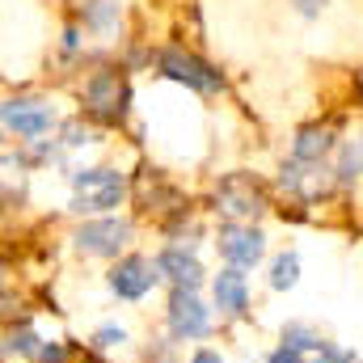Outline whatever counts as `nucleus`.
I'll list each match as a JSON object with an SVG mask.
<instances>
[{
	"label": "nucleus",
	"mask_w": 363,
	"mask_h": 363,
	"mask_svg": "<svg viewBox=\"0 0 363 363\" xmlns=\"http://www.w3.org/2000/svg\"><path fill=\"white\" fill-rule=\"evenodd\" d=\"M359 93H363V77H359Z\"/></svg>",
	"instance_id": "obj_23"
},
{
	"label": "nucleus",
	"mask_w": 363,
	"mask_h": 363,
	"mask_svg": "<svg viewBox=\"0 0 363 363\" xmlns=\"http://www.w3.org/2000/svg\"><path fill=\"white\" fill-rule=\"evenodd\" d=\"M157 72L169 77V81H178V85H186V89H194V93H220L224 89V72L216 64H207L203 55L182 51V47H165L157 55Z\"/></svg>",
	"instance_id": "obj_2"
},
{
	"label": "nucleus",
	"mask_w": 363,
	"mask_h": 363,
	"mask_svg": "<svg viewBox=\"0 0 363 363\" xmlns=\"http://www.w3.org/2000/svg\"><path fill=\"white\" fill-rule=\"evenodd\" d=\"M296 279H300V258L296 254H279L271 267V287L274 291H287V287H296Z\"/></svg>",
	"instance_id": "obj_14"
},
{
	"label": "nucleus",
	"mask_w": 363,
	"mask_h": 363,
	"mask_svg": "<svg viewBox=\"0 0 363 363\" xmlns=\"http://www.w3.org/2000/svg\"><path fill=\"white\" fill-rule=\"evenodd\" d=\"M38 351H43V347H38V334H34V330H26V325H21V330H9V342H4V355H9V359H13V355H38Z\"/></svg>",
	"instance_id": "obj_16"
},
{
	"label": "nucleus",
	"mask_w": 363,
	"mask_h": 363,
	"mask_svg": "<svg viewBox=\"0 0 363 363\" xmlns=\"http://www.w3.org/2000/svg\"><path fill=\"white\" fill-rule=\"evenodd\" d=\"M330 148H334V131L330 127H300L296 144H291L296 161H304V165H317L321 157H330Z\"/></svg>",
	"instance_id": "obj_12"
},
{
	"label": "nucleus",
	"mask_w": 363,
	"mask_h": 363,
	"mask_svg": "<svg viewBox=\"0 0 363 363\" xmlns=\"http://www.w3.org/2000/svg\"><path fill=\"white\" fill-rule=\"evenodd\" d=\"M157 271H161V279H169V283L182 287V291H194V287L203 283V267H199V258L186 254V250H178V245H169V250L157 254Z\"/></svg>",
	"instance_id": "obj_10"
},
{
	"label": "nucleus",
	"mask_w": 363,
	"mask_h": 363,
	"mask_svg": "<svg viewBox=\"0 0 363 363\" xmlns=\"http://www.w3.org/2000/svg\"><path fill=\"white\" fill-rule=\"evenodd\" d=\"M165 317H169V334H174L178 342L207 338V330H211V313L203 308V300H199L194 291H182V287H174Z\"/></svg>",
	"instance_id": "obj_6"
},
{
	"label": "nucleus",
	"mask_w": 363,
	"mask_h": 363,
	"mask_svg": "<svg viewBox=\"0 0 363 363\" xmlns=\"http://www.w3.org/2000/svg\"><path fill=\"white\" fill-rule=\"evenodd\" d=\"M216 203L224 216H237V220H254L267 211V194L258 190V182L245 178V174H228L216 190Z\"/></svg>",
	"instance_id": "obj_7"
},
{
	"label": "nucleus",
	"mask_w": 363,
	"mask_h": 363,
	"mask_svg": "<svg viewBox=\"0 0 363 363\" xmlns=\"http://www.w3.org/2000/svg\"><path fill=\"white\" fill-rule=\"evenodd\" d=\"M81 17H85V26L93 34H114L118 21H123V9H118V0H85Z\"/></svg>",
	"instance_id": "obj_13"
},
{
	"label": "nucleus",
	"mask_w": 363,
	"mask_h": 363,
	"mask_svg": "<svg viewBox=\"0 0 363 363\" xmlns=\"http://www.w3.org/2000/svg\"><path fill=\"white\" fill-rule=\"evenodd\" d=\"M127 81L114 72V68H101V72H93L89 85H85V110H89L97 123H123V114H127Z\"/></svg>",
	"instance_id": "obj_3"
},
{
	"label": "nucleus",
	"mask_w": 363,
	"mask_h": 363,
	"mask_svg": "<svg viewBox=\"0 0 363 363\" xmlns=\"http://www.w3.org/2000/svg\"><path fill=\"white\" fill-rule=\"evenodd\" d=\"M211 291H216V308H220V313L245 317V308H250V283H245V274L237 271V267H228V271L216 274Z\"/></svg>",
	"instance_id": "obj_11"
},
{
	"label": "nucleus",
	"mask_w": 363,
	"mask_h": 363,
	"mask_svg": "<svg viewBox=\"0 0 363 363\" xmlns=\"http://www.w3.org/2000/svg\"><path fill=\"white\" fill-rule=\"evenodd\" d=\"M0 114H4V127L17 131L21 140H38L55 127V106H47L38 97H9Z\"/></svg>",
	"instance_id": "obj_5"
},
{
	"label": "nucleus",
	"mask_w": 363,
	"mask_h": 363,
	"mask_svg": "<svg viewBox=\"0 0 363 363\" xmlns=\"http://www.w3.org/2000/svg\"><path fill=\"white\" fill-rule=\"evenodd\" d=\"M77 250L93 254V258H118V250H127L131 241V224L118 220V216H93L77 228Z\"/></svg>",
	"instance_id": "obj_4"
},
{
	"label": "nucleus",
	"mask_w": 363,
	"mask_h": 363,
	"mask_svg": "<svg viewBox=\"0 0 363 363\" xmlns=\"http://www.w3.org/2000/svg\"><path fill=\"white\" fill-rule=\"evenodd\" d=\"M127 194V178L118 169H77L72 174V211L77 216H110V207H118Z\"/></svg>",
	"instance_id": "obj_1"
},
{
	"label": "nucleus",
	"mask_w": 363,
	"mask_h": 363,
	"mask_svg": "<svg viewBox=\"0 0 363 363\" xmlns=\"http://www.w3.org/2000/svg\"><path fill=\"white\" fill-rule=\"evenodd\" d=\"M190 363H224V359H220L216 351H194V355H190Z\"/></svg>",
	"instance_id": "obj_21"
},
{
	"label": "nucleus",
	"mask_w": 363,
	"mask_h": 363,
	"mask_svg": "<svg viewBox=\"0 0 363 363\" xmlns=\"http://www.w3.org/2000/svg\"><path fill=\"white\" fill-rule=\"evenodd\" d=\"M220 254L228 258V267H237V271H245V267H258L262 262V254H267V237L258 233V228H250V224H228V228H220Z\"/></svg>",
	"instance_id": "obj_9"
},
{
	"label": "nucleus",
	"mask_w": 363,
	"mask_h": 363,
	"mask_svg": "<svg viewBox=\"0 0 363 363\" xmlns=\"http://www.w3.org/2000/svg\"><path fill=\"white\" fill-rule=\"evenodd\" d=\"M291 4H296V13H300V17H317V13L325 9V0H291Z\"/></svg>",
	"instance_id": "obj_20"
},
{
	"label": "nucleus",
	"mask_w": 363,
	"mask_h": 363,
	"mask_svg": "<svg viewBox=\"0 0 363 363\" xmlns=\"http://www.w3.org/2000/svg\"><path fill=\"white\" fill-rule=\"evenodd\" d=\"M308 359H313V355H304V351H296V347H279L267 363H308Z\"/></svg>",
	"instance_id": "obj_18"
},
{
	"label": "nucleus",
	"mask_w": 363,
	"mask_h": 363,
	"mask_svg": "<svg viewBox=\"0 0 363 363\" xmlns=\"http://www.w3.org/2000/svg\"><path fill=\"white\" fill-rule=\"evenodd\" d=\"M38 359H43V363H64V347H60V342H43Z\"/></svg>",
	"instance_id": "obj_19"
},
{
	"label": "nucleus",
	"mask_w": 363,
	"mask_h": 363,
	"mask_svg": "<svg viewBox=\"0 0 363 363\" xmlns=\"http://www.w3.org/2000/svg\"><path fill=\"white\" fill-rule=\"evenodd\" d=\"M157 262L152 258H144V254H131V258H123L114 271H110V291L118 296V300H144L152 287H157Z\"/></svg>",
	"instance_id": "obj_8"
},
{
	"label": "nucleus",
	"mask_w": 363,
	"mask_h": 363,
	"mask_svg": "<svg viewBox=\"0 0 363 363\" xmlns=\"http://www.w3.org/2000/svg\"><path fill=\"white\" fill-rule=\"evenodd\" d=\"M359 174H363V135L359 140H351V144L342 148V157H338V178L342 182L359 178Z\"/></svg>",
	"instance_id": "obj_15"
},
{
	"label": "nucleus",
	"mask_w": 363,
	"mask_h": 363,
	"mask_svg": "<svg viewBox=\"0 0 363 363\" xmlns=\"http://www.w3.org/2000/svg\"><path fill=\"white\" fill-rule=\"evenodd\" d=\"M93 342H97L101 351H110V347H123V342H127V330H123V325H101V330L93 334Z\"/></svg>",
	"instance_id": "obj_17"
},
{
	"label": "nucleus",
	"mask_w": 363,
	"mask_h": 363,
	"mask_svg": "<svg viewBox=\"0 0 363 363\" xmlns=\"http://www.w3.org/2000/svg\"><path fill=\"white\" fill-rule=\"evenodd\" d=\"M77 47H81V30H68L64 34V51H77Z\"/></svg>",
	"instance_id": "obj_22"
}]
</instances>
